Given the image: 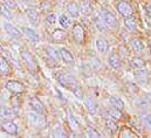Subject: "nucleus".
Instances as JSON below:
<instances>
[{"label":"nucleus","mask_w":151,"mask_h":138,"mask_svg":"<svg viewBox=\"0 0 151 138\" xmlns=\"http://www.w3.org/2000/svg\"><path fill=\"white\" fill-rule=\"evenodd\" d=\"M28 122L32 126H34L35 129H43L47 125V119L45 114H40L37 111H29L27 115Z\"/></svg>","instance_id":"1"},{"label":"nucleus","mask_w":151,"mask_h":138,"mask_svg":"<svg viewBox=\"0 0 151 138\" xmlns=\"http://www.w3.org/2000/svg\"><path fill=\"white\" fill-rule=\"evenodd\" d=\"M100 15H101L103 22L106 24V26L108 28H110V29H117L118 28V21L111 12H109L108 9H102Z\"/></svg>","instance_id":"2"},{"label":"nucleus","mask_w":151,"mask_h":138,"mask_svg":"<svg viewBox=\"0 0 151 138\" xmlns=\"http://www.w3.org/2000/svg\"><path fill=\"white\" fill-rule=\"evenodd\" d=\"M116 8L118 11V13L125 19V18H129V17H132V13H134V9L131 7V5L125 1V0H119L116 5Z\"/></svg>","instance_id":"3"},{"label":"nucleus","mask_w":151,"mask_h":138,"mask_svg":"<svg viewBox=\"0 0 151 138\" xmlns=\"http://www.w3.org/2000/svg\"><path fill=\"white\" fill-rule=\"evenodd\" d=\"M58 81H59L60 84H62L63 87H67V88H69V89H70L75 83H77L76 78L73 75H70V74H61V75L58 77Z\"/></svg>","instance_id":"4"},{"label":"nucleus","mask_w":151,"mask_h":138,"mask_svg":"<svg viewBox=\"0 0 151 138\" xmlns=\"http://www.w3.org/2000/svg\"><path fill=\"white\" fill-rule=\"evenodd\" d=\"M6 88L8 91H11L13 94H21L25 91V86L18 81H8L6 83Z\"/></svg>","instance_id":"5"},{"label":"nucleus","mask_w":151,"mask_h":138,"mask_svg":"<svg viewBox=\"0 0 151 138\" xmlns=\"http://www.w3.org/2000/svg\"><path fill=\"white\" fill-rule=\"evenodd\" d=\"M134 76H135V80L137 81V83L142 84V86H145L149 81V75H148V70L145 68L139 69V70H135L134 71Z\"/></svg>","instance_id":"6"},{"label":"nucleus","mask_w":151,"mask_h":138,"mask_svg":"<svg viewBox=\"0 0 151 138\" xmlns=\"http://www.w3.org/2000/svg\"><path fill=\"white\" fill-rule=\"evenodd\" d=\"M21 58H22V60L25 61V63L27 65V67L29 69L37 68V61H35L34 56L29 52H26V50L21 52Z\"/></svg>","instance_id":"7"},{"label":"nucleus","mask_w":151,"mask_h":138,"mask_svg":"<svg viewBox=\"0 0 151 138\" xmlns=\"http://www.w3.org/2000/svg\"><path fill=\"white\" fill-rule=\"evenodd\" d=\"M73 36H74L76 42H78V43L84 42V29L80 24H76L73 27Z\"/></svg>","instance_id":"8"},{"label":"nucleus","mask_w":151,"mask_h":138,"mask_svg":"<svg viewBox=\"0 0 151 138\" xmlns=\"http://www.w3.org/2000/svg\"><path fill=\"white\" fill-rule=\"evenodd\" d=\"M1 129H2L5 132L9 134V135H17V132H18V128H17V125L13 123V121H5V122H2Z\"/></svg>","instance_id":"9"},{"label":"nucleus","mask_w":151,"mask_h":138,"mask_svg":"<svg viewBox=\"0 0 151 138\" xmlns=\"http://www.w3.org/2000/svg\"><path fill=\"white\" fill-rule=\"evenodd\" d=\"M29 105L32 106L33 111H37V112H40V114H45L46 112V108L45 105L42 104V102L37 98V97H32L29 100Z\"/></svg>","instance_id":"10"},{"label":"nucleus","mask_w":151,"mask_h":138,"mask_svg":"<svg viewBox=\"0 0 151 138\" xmlns=\"http://www.w3.org/2000/svg\"><path fill=\"white\" fill-rule=\"evenodd\" d=\"M0 118L5 121H13L15 118V112L11 108H0Z\"/></svg>","instance_id":"11"},{"label":"nucleus","mask_w":151,"mask_h":138,"mask_svg":"<svg viewBox=\"0 0 151 138\" xmlns=\"http://www.w3.org/2000/svg\"><path fill=\"white\" fill-rule=\"evenodd\" d=\"M4 29H5V32L7 34L11 35L12 37H19L21 35V32L15 26H13L11 22H5L4 24Z\"/></svg>","instance_id":"12"},{"label":"nucleus","mask_w":151,"mask_h":138,"mask_svg":"<svg viewBox=\"0 0 151 138\" xmlns=\"http://www.w3.org/2000/svg\"><path fill=\"white\" fill-rule=\"evenodd\" d=\"M108 63L114 69H118L121 67V58L117 53H110L108 56Z\"/></svg>","instance_id":"13"},{"label":"nucleus","mask_w":151,"mask_h":138,"mask_svg":"<svg viewBox=\"0 0 151 138\" xmlns=\"http://www.w3.org/2000/svg\"><path fill=\"white\" fill-rule=\"evenodd\" d=\"M106 117L107 118H110V119H115V121H118L122 118V111L121 110H117L113 106L108 108L106 110Z\"/></svg>","instance_id":"14"},{"label":"nucleus","mask_w":151,"mask_h":138,"mask_svg":"<svg viewBox=\"0 0 151 138\" xmlns=\"http://www.w3.org/2000/svg\"><path fill=\"white\" fill-rule=\"evenodd\" d=\"M21 31H22V33L26 35L31 41H33V42H39L40 41V35L34 29H32L29 27H22Z\"/></svg>","instance_id":"15"},{"label":"nucleus","mask_w":151,"mask_h":138,"mask_svg":"<svg viewBox=\"0 0 151 138\" xmlns=\"http://www.w3.org/2000/svg\"><path fill=\"white\" fill-rule=\"evenodd\" d=\"M80 13L84 14V15H91L94 13V8L93 6L89 4V1L87 0H83L81 4H80Z\"/></svg>","instance_id":"16"},{"label":"nucleus","mask_w":151,"mask_h":138,"mask_svg":"<svg viewBox=\"0 0 151 138\" xmlns=\"http://www.w3.org/2000/svg\"><path fill=\"white\" fill-rule=\"evenodd\" d=\"M26 15L28 18V20L33 24V25H38L39 20H40V15H39V12L35 8H28L26 11Z\"/></svg>","instance_id":"17"},{"label":"nucleus","mask_w":151,"mask_h":138,"mask_svg":"<svg viewBox=\"0 0 151 138\" xmlns=\"http://www.w3.org/2000/svg\"><path fill=\"white\" fill-rule=\"evenodd\" d=\"M84 104H86V108H87V110L89 111V114H91V115H95V114H96V111H97V104L94 101L93 97L88 96V97L84 100Z\"/></svg>","instance_id":"18"},{"label":"nucleus","mask_w":151,"mask_h":138,"mask_svg":"<svg viewBox=\"0 0 151 138\" xmlns=\"http://www.w3.org/2000/svg\"><path fill=\"white\" fill-rule=\"evenodd\" d=\"M130 66H131V68L135 69V70H139V69L145 68V61L143 59H141V58L135 56V58H131Z\"/></svg>","instance_id":"19"},{"label":"nucleus","mask_w":151,"mask_h":138,"mask_svg":"<svg viewBox=\"0 0 151 138\" xmlns=\"http://www.w3.org/2000/svg\"><path fill=\"white\" fill-rule=\"evenodd\" d=\"M118 138H139L138 135H136L135 131H132L130 128L128 126H123L119 131V135H118Z\"/></svg>","instance_id":"20"},{"label":"nucleus","mask_w":151,"mask_h":138,"mask_svg":"<svg viewBox=\"0 0 151 138\" xmlns=\"http://www.w3.org/2000/svg\"><path fill=\"white\" fill-rule=\"evenodd\" d=\"M60 55H61V59L67 63V65H73L74 63V58L72 55V53L66 49V48H61L60 49Z\"/></svg>","instance_id":"21"},{"label":"nucleus","mask_w":151,"mask_h":138,"mask_svg":"<svg viewBox=\"0 0 151 138\" xmlns=\"http://www.w3.org/2000/svg\"><path fill=\"white\" fill-rule=\"evenodd\" d=\"M129 43H130V47L132 48V50H135V52H142L143 48H144V45H143L142 40L138 39V37H132V39H130Z\"/></svg>","instance_id":"22"},{"label":"nucleus","mask_w":151,"mask_h":138,"mask_svg":"<svg viewBox=\"0 0 151 138\" xmlns=\"http://www.w3.org/2000/svg\"><path fill=\"white\" fill-rule=\"evenodd\" d=\"M109 103L110 105L115 108V109H117V110H123L124 109V102L119 98V97H117V96H110L109 97Z\"/></svg>","instance_id":"23"},{"label":"nucleus","mask_w":151,"mask_h":138,"mask_svg":"<svg viewBox=\"0 0 151 138\" xmlns=\"http://www.w3.org/2000/svg\"><path fill=\"white\" fill-rule=\"evenodd\" d=\"M124 25L125 27L131 31V32H136L137 31V21L134 17H129V18H125L124 19Z\"/></svg>","instance_id":"24"},{"label":"nucleus","mask_w":151,"mask_h":138,"mask_svg":"<svg viewBox=\"0 0 151 138\" xmlns=\"http://www.w3.org/2000/svg\"><path fill=\"white\" fill-rule=\"evenodd\" d=\"M96 48L101 53H107L108 49H109V43L104 39H97L96 40Z\"/></svg>","instance_id":"25"},{"label":"nucleus","mask_w":151,"mask_h":138,"mask_svg":"<svg viewBox=\"0 0 151 138\" xmlns=\"http://www.w3.org/2000/svg\"><path fill=\"white\" fill-rule=\"evenodd\" d=\"M47 55H48V59L52 60V61H58L61 58L60 49H55L53 47H48L47 48Z\"/></svg>","instance_id":"26"},{"label":"nucleus","mask_w":151,"mask_h":138,"mask_svg":"<svg viewBox=\"0 0 151 138\" xmlns=\"http://www.w3.org/2000/svg\"><path fill=\"white\" fill-rule=\"evenodd\" d=\"M66 9H67V12H68L73 18H77L78 14H80V8H78V6L76 5L75 2H69V4H67Z\"/></svg>","instance_id":"27"},{"label":"nucleus","mask_w":151,"mask_h":138,"mask_svg":"<svg viewBox=\"0 0 151 138\" xmlns=\"http://www.w3.org/2000/svg\"><path fill=\"white\" fill-rule=\"evenodd\" d=\"M135 105L138 109H148L150 106V102L148 101L147 97H137L135 100Z\"/></svg>","instance_id":"28"},{"label":"nucleus","mask_w":151,"mask_h":138,"mask_svg":"<svg viewBox=\"0 0 151 138\" xmlns=\"http://www.w3.org/2000/svg\"><path fill=\"white\" fill-rule=\"evenodd\" d=\"M94 25H95V27H96L100 32H106L107 26H106V24L103 22L101 15H96V17H94Z\"/></svg>","instance_id":"29"},{"label":"nucleus","mask_w":151,"mask_h":138,"mask_svg":"<svg viewBox=\"0 0 151 138\" xmlns=\"http://www.w3.org/2000/svg\"><path fill=\"white\" fill-rule=\"evenodd\" d=\"M8 71H9L8 62L5 60V58L0 56V74L1 75H6V74H8Z\"/></svg>","instance_id":"30"},{"label":"nucleus","mask_w":151,"mask_h":138,"mask_svg":"<svg viewBox=\"0 0 151 138\" xmlns=\"http://www.w3.org/2000/svg\"><path fill=\"white\" fill-rule=\"evenodd\" d=\"M106 125H107V128L111 131V132H115V131H117V129H118V124H117V121H115V119H110V118H107L106 119Z\"/></svg>","instance_id":"31"},{"label":"nucleus","mask_w":151,"mask_h":138,"mask_svg":"<svg viewBox=\"0 0 151 138\" xmlns=\"http://www.w3.org/2000/svg\"><path fill=\"white\" fill-rule=\"evenodd\" d=\"M67 114H68V123H69V125H70V129L73 130V131H75L76 129H77V122H76L75 117H74V115L68 110L67 111Z\"/></svg>","instance_id":"32"},{"label":"nucleus","mask_w":151,"mask_h":138,"mask_svg":"<svg viewBox=\"0 0 151 138\" xmlns=\"http://www.w3.org/2000/svg\"><path fill=\"white\" fill-rule=\"evenodd\" d=\"M68 136L66 135L65 130L62 129V126L58 125L55 129H54V138H67Z\"/></svg>","instance_id":"33"},{"label":"nucleus","mask_w":151,"mask_h":138,"mask_svg":"<svg viewBox=\"0 0 151 138\" xmlns=\"http://www.w3.org/2000/svg\"><path fill=\"white\" fill-rule=\"evenodd\" d=\"M70 90L73 91V94L75 95L77 98H82V97H83V93H82V89H81V87H80L78 83H75V84L70 88Z\"/></svg>","instance_id":"34"},{"label":"nucleus","mask_w":151,"mask_h":138,"mask_svg":"<svg viewBox=\"0 0 151 138\" xmlns=\"http://www.w3.org/2000/svg\"><path fill=\"white\" fill-rule=\"evenodd\" d=\"M0 14L4 15L6 19H12V14H11L8 7L5 6V5H2V4H0Z\"/></svg>","instance_id":"35"},{"label":"nucleus","mask_w":151,"mask_h":138,"mask_svg":"<svg viewBox=\"0 0 151 138\" xmlns=\"http://www.w3.org/2000/svg\"><path fill=\"white\" fill-rule=\"evenodd\" d=\"M59 22L63 28H68L70 26V19L67 18V15H61L59 19Z\"/></svg>","instance_id":"36"},{"label":"nucleus","mask_w":151,"mask_h":138,"mask_svg":"<svg viewBox=\"0 0 151 138\" xmlns=\"http://www.w3.org/2000/svg\"><path fill=\"white\" fill-rule=\"evenodd\" d=\"M141 121H142V123H143L148 129H150L151 130V115L150 114L143 115V116L141 117Z\"/></svg>","instance_id":"37"},{"label":"nucleus","mask_w":151,"mask_h":138,"mask_svg":"<svg viewBox=\"0 0 151 138\" xmlns=\"http://www.w3.org/2000/svg\"><path fill=\"white\" fill-rule=\"evenodd\" d=\"M87 132H88V136L89 138H102V136L99 134V131H96L94 128L91 126H88L87 128Z\"/></svg>","instance_id":"38"},{"label":"nucleus","mask_w":151,"mask_h":138,"mask_svg":"<svg viewBox=\"0 0 151 138\" xmlns=\"http://www.w3.org/2000/svg\"><path fill=\"white\" fill-rule=\"evenodd\" d=\"M53 36H54L55 40H62V39L66 37V32H63L62 29H55Z\"/></svg>","instance_id":"39"},{"label":"nucleus","mask_w":151,"mask_h":138,"mask_svg":"<svg viewBox=\"0 0 151 138\" xmlns=\"http://www.w3.org/2000/svg\"><path fill=\"white\" fill-rule=\"evenodd\" d=\"M4 2L6 4V6L8 8H15L17 7V4H15L14 0H4Z\"/></svg>","instance_id":"40"},{"label":"nucleus","mask_w":151,"mask_h":138,"mask_svg":"<svg viewBox=\"0 0 151 138\" xmlns=\"http://www.w3.org/2000/svg\"><path fill=\"white\" fill-rule=\"evenodd\" d=\"M47 21L49 22V24H55L56 22V17H55V14H49L48 17H47Z\"/></svg>","instance_id":"41"},{"label":"nucleus","mask_w":151,"mask_h":138,"mask_svg":"<svg viewBox=\"0 0 151 138\" xmlns=\"http://www.w3.org/2000/svg\"><path fill=\"white\" fill-rule=\"evenodd\" d=\"M145 9H147V13H148V15L151 18V2L149 4H147V6H145Z\"/></svg>","instance_id":"42"},{"label":"nucleus","mask_w":151,"mask_h":138,"mask_svg":"<svg viewBox=\"0 0 151 138\" xmlns=\"http://www.w3.org/2000/svg\"><path fill=\"white\" fill-rule=\"evenodd\" d=\"M2 50H4V49H2V48H1V47H0V52H2Z\"/></svg>","instance_id":"43"},{"label":"nucleus","mask_w":151,"mask_h":138,"mask_svg":"<svg viewBox=\"0 0 151 138\" xmlns=\"http://www.w3.org/2000/svg\"><path fill=\"white\" fill-rule=\"evenodd\" d=\"M81 138H87L86 136H81Z\"/></svg>","instance_id":"44"}]
</instances>
